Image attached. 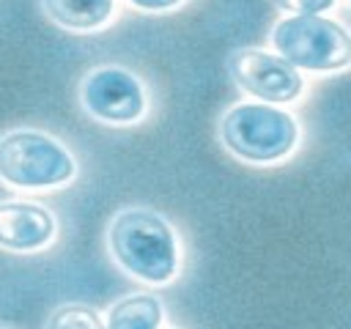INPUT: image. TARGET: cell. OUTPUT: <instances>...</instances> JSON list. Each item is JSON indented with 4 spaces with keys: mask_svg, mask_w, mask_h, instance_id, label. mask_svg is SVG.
<instances>
[{
    "mask_svg": "<svg viewBox=\"0 0 351 329\" xmlns=\"http://www.w3.org/2000/svg\"><path fill=\"white\" fill-rule=\"evenodd\" d=\"M230 77L236 85L266 101H293L302 93L299 71L282 60L280 55H269L266 49H236L228 60Z\"/></svg>",
    "mask_w": 351,
    "mask_h": 329,
    "instance_id": "cell-5",
    "label": "cell"
},
{
    "mask_svg": "<svg viewBox=\"0 0 351 329\" xmlns=\"http://www.w3.org/2000/svg\"><path fill=\"white\" fill-rule=\"evenodd\" d=\"M129 3H134L137 8H145V11H165V8L178 5L181 0H129Z\"/></svg>",
    "mask_w": 351,
    "mask_h": 329,
    "instance_id": "cell-12",
    "label": "cell"
},
{
    "mask_svg": "<svg viewBox=\"0 0 351 329\" xmlns=\"http://www.w3.org/2000/svg\"><path fill=\"white\" fill-rule=\"evenodd\" d=\"M47 329H107V326L101 324L96 310H90L85 304H66L52 313Z\"/></svg>",
    "mask_w": 351,
    "mask_h": 329,
    "instance_id": "cell-10",
    "label": "cell"
},
{
    "mask_svg": "<svg viewBox=\"0 0 351 329\" xmlns=\"http://www.w3.org/2000/svg\"><path fill=\"white\" fill-rule=\"evenodd\" d=\"M55 236V219L38 203L5 200L0 203V247L14 252H33L49 244Z\"/></svg>",
    "mask_w": 351,
    "mask_h": 329,
    "instance_id": "cell-7",
    "label": "cell"
},
{
    "mask_svg": "<svg viewBox=\"0 0 351 329\" xmlns=\"http://www.w3.org/2000/svg\"><path fill=\"white\" fill-rule=\"evenodd\" d=\"M115 260L145 282H167L176 274L178 252L170 225L148 208H126L110 225Z\"/></svg>",
    "mask_w": 351,
    "mask_h": 329,
    "instance_id": "cell-1",
    "label": "cell"
},
{
    "mask_svg": "<svg viewBox=\"0 0 351 329\" xmlns=\"http://www.w3.org/2000/svg\"><path fill=\"white\" fill-rule=\"evenodd\" d=\"M228 151L247 162H274L293 151L296 121L271 104H236L219 126Z\"/></svg>",
    "mask_w": 351,
    "mask_h": 329,
    "instance_id": "cell-3",
    "label": "cell"
},
{
    "mask_svg": "<svg viewBox=\"0 0 351 329\" xmlns=\"http://www.w3.org/2000/svg\"><path fill=\"white\" fill-rule=\"evenodd\" d=\"M47 16L69 30H93L112 16L115 0H41Z\"/></svg>",
    "mask_w": 351,
    "mask_h": 329,
    "instance_id": "cell-8",
    "label": "cell"
},
{
    "mask_svg": "<svg viewBox=\"0 0 351 329\" xmlns=\"http://www.w3.org/2000/svg\"><path fill=\"white\" fill-rule=\"evenodd\" d=\"M274 49L293 69L335 71L351 63V36L332 19L318 14H296L274 25Z\"/></svg>",
    "mask_w": 351,
    "mask_h": 329,
    "instance_id": "cell-2",
    "label": "cell"
},
{
    "mask_svg": "<svg viewBox=\"0 0 351 329\" xmlns=\"http://www.w3.org/2000/svg\"><path fill=\"white\" fill-rule=\"evenodd\" d=\"M280 8H285V11H296V14H307V16H313V14H318V11H326L335 0H274Z\"/></svg>",
    "mask_w": 351,
    "mask_h": 329,
    "instance_id": "cell-11",
    "label": "cell"
},
{
    "mask_svg": "<svg viewBox=\"0 0 351 329\" xmlns=\"http://www.w3.org/2000/svg\"><path fill=\"white\" fill-rule=\"evenodd\" d=\"M162 304L151 293H137L121 299L107 318V329H159Z\"/></svg>",
    "mask_w": 351,
    "mask_h": 329,
    "instance_id": "cell-9",
    "label": "cell"
},
{
    "mask_svg": "<svg viewBox=\"0 0 351 329\" xmlns=\"http://www.w3.org/2000/svg\"><path fill=\"white\" fill-rule=\"evenodd\" d=\"M74 170L71 154L49 134L22 129L0 137V178L14 186H58L66 184Z\"/></svg>",
    "mask_w": 351,
    "mask_h": 329,
    "instance_id": "cell-4",
    "label": "cell"
},
{
    "mask_svg": "<svg viewBox=\"0 0 351 329\" xmlns=\"http://www.w3.org/2000/svg\"><path fill=\"white\" fill-rule=\"evenodd\" d=\"M82 104L90 115L110 123H132L145 110L143 85L118 66L96 69L82 82Z\"/></svg>",
    "mask_w": 351,
    "mask_h": 329,
    "instance_id": "cell-6",
    "label": "cell"
}]
</instances>
